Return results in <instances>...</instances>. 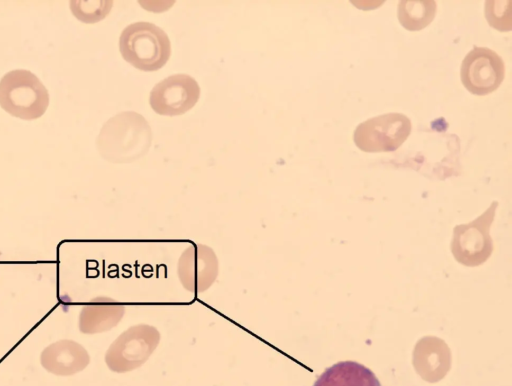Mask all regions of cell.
Masks as SVG:
<instances>
[{"mask_svg":"<svg viewBox=\"0 0 512 386\" xmlns=\"http://www.w3.org/2000/svg\"><path fill=\"white\" fill-rule=\"evenodd\" d=\"M151 141L152 132L147 120L137 112L125 111L103 125L96 144L104 159L128 163L145 155Z\"/></svg>","mask_w":512,"mask_h":386,"instance_id":"cell-1","label":"cell"},{"mask_svg":"<svg viewBox=\"0 0 512 386\" xmlns=\"http://www.w3.org/2000/svg\"><path fill=\"white\" fill-rule=\"evenodd\" d=\"M119 49L124 60L143 71L162 68L171 54V44L166 32L145 21L132 23L122 31Z\"/></svg>","mask_w":512,"mask_h":386,"instance_id":"cell-2","label":"cell"},{"mask_svg":"<svg viewBox=\"0 0 512 386\" xmlns=\"http://www.w3.org/2000/svg\"><path fill=\"white\" fill-rule=\"evenodd\" d=\"M49 105V94L31 71L16 69L0 80V107L8 114L32 120L41 117Z\"/></svg>","mask_w":512,"mask_h":386,"instance_id":"cell-3","label":"cell"},{"mask_svg":"<svg viewBox=\"0 0 512 386\" xmlns=\"http://www.w3.org/2000/svg\"><path fill=\"white\" fill-rule=\"evenodd\" d=\"M160 342L159 331L148 324H137L122 332L108 348L105 361L114 372L124 373L142 366Z\"/></svg>","mask_w":512,"mask_h":386,"instance_id":"cell-4","label":"cell"},{"mask_svg":"<svg viewBox=\"0 0 512 386\" xmlns=\"http://www.w3.org/2000/svg\"><path fill=\"white\" fill-rule=\"evenodd\" d=\"M411 120L402 113H386L360 123L353 135L355 145L364 152L398 149L411 133Z\"/></svg>","mask_w":512,"mask_h":386,"instance_id":"cell-5","label":"cell"},{"mask_svg":"<svg viewBox=\"0 0 512 386\" xmlns=\"http://www.w3.org/2000/svg\"><path fill=\"white\" fill-rule=\"evenodd\" d=\"M504 76L505 65L502 58L487 47L474 46L461 64L462 84L475 95L494 92L502 83Z\"/></svg>","mask_w":512,"mask_h":386,"instance_id":"cell-6","label":"cell"},{"mask_svg":"<svg viewBox=\"0 0 512 386\" xmlns=\"http://www.w3.org/2000/svg\"><path fill=\"white\" fill-rule=\"evenodd\" d=\"M200 87L188 74H174L158 82L150 92L152 109L166 116L181 115L198 101Z\"/></svg>","mask_w":512,"mask_h":386,"instance_id":"cell-7","label":"cell"},{"mask_svg":"<svg viewBox=\"0 0 512 386\" xmlns=\"http://www.w3.org/2000/svg\"><path fill=\"white\" fill-rule=\"evenodd\" d=\"M218 271L215 252L204 244L190 245L178 260V278L183 287L194 294L209 289L216 280Z\"/></svg>","mask_w":512,"mask_h":386,"instance_id":"cell-8","label":"cell"},{"mask_svg":"<svg viewBox=\"0 0 512 386\" xmlns=\"http://www.w3.org/2000/svg\"><path fill=\"white\" fill-rule=\"evenodd\" d=\"M313 386H381L376 375L355 361H341L327 369Z\"/></svg>","mask_w":512,"mask_h":386,"instance_id":"cell-9","label":"cell"},{"mask_svg":"<svg viewBox=\"0 0 512 386\" xmlns=\"http://www.w3.org/2000/svg\"><path fill=\"white\" fill-rule=\"evenodd\" d=\"M96 303L86 306L81 317V330L86 333L106 331L118 324L125 307L111 298H97Z\"/></svg>","mask_w":512,"mask_h":386,"instance_id":"cell-10","label":"cell"},{"mask_svg":"<svg viewBox=\"0 0 512 386\" xmlns=\"http://www.w3.org/2000/svg\"><path fill=\"white\" fill-rule=\"evenodd\" d=\"M437 4L433 0H402L398 4V20L409 31L427 27L434 19Z\"/></svg>","mask_w":512,"mask_h":386,"instance_id":"cell-11","label":"cell"},{"mask_svg":"<svg viewBox=\"0 0 512 386\" xmlns=\"http://www.w3.org/2000/svg\"><path fill=\"white\" fill-rule=\"evenodd\" d=\"M113 5L112 1H71L74 15L84 22H97L103 19Z\"/></svg>","mask_w":512,"mask_h":386,"instance_id":"cell-12","label":"cell"},{"mask_svg":"<svg viewBox=\"0 0 512 386\" xmlns=\"http://www.w3.org/2000/svg\"><path fill=\"white\" fill-rule=\"evenodd\" d=\"M485 16L491 27L499 31L511 30V1H486Z\"/></svg>","mask_w":512,"mask_h":386,"instance_id":"cell-13","label":"cell"}]
</instances>
